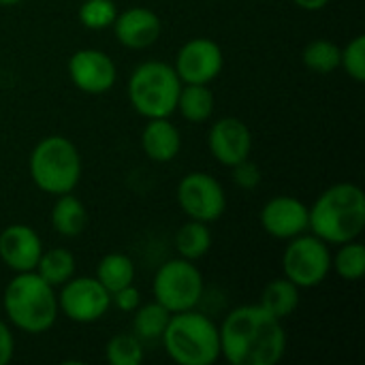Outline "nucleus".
Here are the masks:
<instances>
[{
	"instance_id": "obj_1",
	"label": "nucleus",
	"mask_w": 365,
	"mask_h": 365,
	"mask_svg": "<svg viewBox=\"0 0 365 365\" xmlns=\"http://www.w3.org/2000/svg\"><path fill=\"white\" fill-rule=\"evenodd\" d=\"M218 334L220 357L231 365H276L287 353L282 321L261 304L231 310L218 327Z\"/></svg>"
},
{
	"instance_id": "obj_2",
	"label": "nucleus",
	"mask_w": 365,
	"mask_h": 365,
	"mask_svg": "<svg viewBox=\"0 0 365 365\" xmlns=\"http://www.w3.org/2000/svg\"><path fill=\"white\" fill-rule=\"evenodd\" d=\"M365 227V195L357 184L340 182L323 190L308 207V231L325 244L357 240Z\"/></svg>"
},
{
	"instance_id": "obj_3",
	"label": "nucleus",
	"mask_w": 365,
	"mask_h": 365,
	"mask_svg": "<svg viewBox=\"0 0 365 365\" xmlns=\"http://www.w3.org/2000/svg\"><path fill=\"white\" fill-rule=\"evenodd\" d=\"M2 308L9 323L30 336L49 331L60 312L56 289L36 272L15 274L4 289Z\"/></svg>"
},
{
	"instance_id": "obj_4",
	"label": "nucleus",
	"mask_w": 365,
	"mask_h": 365,
	"mask_svg": "<svg viewBox=\"0 0 365 365\" xmlns=\"http://www.w3.org/2000/svg\"><path fill=\"white\" fill-rule=\"evenodd\" d=\"M160 340L167 355L180 365H212L220 359L218 327L195 308L171 314Z\"/></svg>"
},
{
	"instance_id": "obj_5",
	"label": "nucleus",
	"mask_w": 365,
	"mask_h": 365,
	"mask_svg": "<svg viewBox=\"0 0 365 365\" xmlns=\"http://www.w3.org/2000/svg\"><path fill=\"white\" fill-rule=\"evenodd\" d=\"M34 186L47 195L73 192L81 180V156L75 143L62 135L41 139L28 160Z\"/></svg>"
},
{
	"instance_id": "obj_6",
	"label": "nucleus",
	"mask_w": 365,
	"mask_h": 365,
	"mask_svg": "<svg viewBox=\"0 0 365 365\" xmlns=\"http://www.w3.org/2000/svg\"><path fill=\"white\" fill-rule=\"evenodd\" d=\"M182 81L175 68L167 62H143L128 79V101L145 120L169 118L178 107Z\"/></svg>"
},
{
	"instance_id": "obj_7",
	"label": "nucleus",
	"mask_w": 365,
	"mask_h": 365,
	"mask_svg": "<svg viewBox=\"0 0 365 365\" xmlns=\"http://www.w3.org/2000/svg\"><path fill=\"white\" fill-rule=\"evenodd\" d=\"M154 302L167 308L171 314L192 310L203 297V276L195 261L171 259L163 263L152 282Z\"/></svg>"
},
{
	"instance_id": "obj_8",
	"label": "nucleus",
	"mask_w": 365,
	"mask_h": 365,
	"mask_svg": "<svg viewBox=\"0 0 365 365\" xmlns=\"http://www.w3.org/2000/svg\"><path fill=\"white\" fill-rule=\"evenodd\" d=\"M282 272L299 289H314L323 284L331 272V252L317 235L302 233L289 240L282 255Z\"/></svg>"
},
{
	"instance_id": "obj_9",
	"label": "nucleus",
	"mask_w": 365,
	"mask_h": 365,
	"mask_svg": "<svg viewBox=\"0 0 365 365\" xmlns=\"http://www.w3.org/2000/svg\"><path fill=\"white\" fill-rule=\"evenodd\" d=\"M111 306V293L90 276L71 278L60 287L58 310L73 323L88 325L101 321Z\"/></svg>"
},
{
	"instance_id": "obj_10",
	"label": "nucleus",
	"mask_w": 365,
	"mask_h": 365,
	"mask_svg": "<svg viewBox=\"0 0 365 365\" xmlns=\"http://www.w3.org/2000/svg\"><path fill=\"white\" fill-rule=\"evenodd\" d=\"M178 205L188 218L210 225L225 214L227 195L216 178L203 171H192L178 184Z\"/></svg>"
},
{
	"instance_id": "obj_11",
	"label": "nucleus",
	"mask_w": 365,
	"mask_h": 365,
	"mask_svg": "<svg viewBox=\"0 0 365 365\" xmlns=\"http://www.w3.org/2000/svg\"><path fill=\"white\" fill-rule=\"evenodd\" d=\"M225 66L222 49L216 41L199 36L186 41L175 56L173 68L182 83H212Z\"/></svg>"
},
{
	"instance_id": "obj_12",
	"label": "nucleus",
	"mask_w": 365,
	"mask_h": 365,
	"mask_svg": "<svg viewBox=\"0 0 365 365\" xmlns=\"http://www.w3.org/2000/svg\"><path fill=\"white\" fill-rule=\"evenodd\" d=\"M68 77L86 94H105L118 79L115 62L101 49H79L68 58Z\"/></svg>"
},
{
	"instance_id": "obj_13",
	"label": "nucleus",
	"mask_w": 365,
	"mask_h": 365,
	"mask_svg": "<svg viewBox=\"0 0 365 365\" xmlns=\"http://www.w3.org/2000/svg\"><path fill=\"white\" fill-rule=\"evenodd\" d=\"M207 145L212 156L225 165L233 167L246 158H250L252 152V133L240 118H220L212 124L207 135Z\"/></svg>"
},
{
	"instance_id": "obj_14",
	"label": "nucleus",
	"mask_w": 365,
	"mask_h": 365,
	"mask_svg": "<svg viewBox=\"0 0 365 365\" xmlns=\"http://www.w3.org/2000/svg\"><path fill=\"white\" fill-rule=\"evenodd\" d=\"M261 225L276 240H293L308 231V205L289 195L274 197L261 210Z\"/></svg>"
},
{
	"instance_id": "obj_15",
	"label": "nucleus",
	"mask_w": 365,
	"mask_h": 365,
	"mask_svg": "<svg viewBox=\"0 0 365 365\" xmlns=\"http://www.w3.org/2000/svg\"><path fill=\"white\" fill-rule=\"evenodd\" d=\"M43 242L38 233L28 225H11L0 233V261L15 274L34 272Z\"/></svg>"
},
{
	"instance_id": "obj_16",
	"label": "nucleus",
	"mask_w": 365,
	"mask_h": 365,
	"mask_svg": "<svg viewBox=\"0 0 365 365\" xmlns=\"http://www.w3.org/2000/svg\"><path fill=\"white\" fill-rule=\"evenodd\" d=\"M113 34L120 45L128 49H145L152 47L163 32L160 17L145 6H130L124 13H118L113 21Z\"/></svg>"
},
{
	"instance_id": "obj_17",
	"label": "nucleus",
	"mask_w": 365,
	"mask_h": 365,
	"mask_svg": "<svg viewBox=\"0 0 365 365\" xmlns=\"http://www.w3.org/2000/svg\"><path fill=\"white\" fill-rule=\"evenodd\" d=\"M141 148L145 156L154 163H171L182 148V137L178 126L169 122V118H152L143 126Z\"/></svg>"
},
{
	"instance_id": "obj_18",
	"label": "nucleus",
	"mask_w": 365,
	"mask_h": 365,
	"mask_svg": "<svg viewBox=\"0 0 365 365\" xmlns=\"http://www.w3.org/2000/svg\"><path fill=\"white\" fill-rule=\"evenodd\" d=\"M88 225L86 205L71 192L58 195L51 207V227L62 237H77Z\"/></svg>"
},
{
	"instance_id": "obj_19",
	"label": "nucleus",
	"mask_w": 365,
	"mask_h": 365,
	"mask_svg": "<svg viewBox=\"0 0 365 365\" xmlns=\"http://www.w3.org/2000/svg\"><path fill=\"white\" fill-rule=\"evenodd\" d=\"M269 314L276 319H287L291 317L297 306H299V287H295L289 278H278L265 284L259 302Z\"/></svg>"
},
{
	"instance_id": "obj_20",
	"label": "nucleus",
	"mask_w": 365,
	"mask_h": 365,
	"mask_svg": "<svg viewBox=\"0 0 365 365\" xmlns=\"http://www.w3.org/2000/svg\"><path fill=\"white\" fill-rule=\"evenodd\" d=\"M175 111H180L184 120L195 122V124L210 120L214 111L212 90L205 83H182Z\"/></svg>"
},
{
	"instance_id": "obj_21",
	"label": "nucleus",
	"mask_w": 365,
	"mask_h": 365,
	"mask_svg": "<svg viewBox=\"0 0 365 365\" xmlns=\"http://www.w3.org/2000/svg\"><path fill=\"white\" fill-rule=\"evenodd\" d=\"M75 255L66 248H51V250H43L38 257V263L34 267V272L49 282L53 289L62 287L64 282H68L75 276Z\"/></svg>"
},
{
	"instance_id": "obj_22",
	"label": "nucleus",
	"mask_w": 365,
	"mask_h": 365,
	"mask_svg": "<svg viewBox=\"0 0 365 365\" xmlns=\"http://www.w3.org/2000/svg\"><path fill=\"white\" fill-rule=\"evenodd\" d=\"M109 293H115L135 280V263L130 257L122 252H109L98 261L96 276H94Z\"/></svg>"
},
{
	"instance_id": "obj_23",
	"label": "nucleus",
	"mask_w": 365,
	"mask_h": 365,
	"mask_svg": "<svg viewBox=\"0 0 365 365\" xmlns=\"http://www.w3.org/2000/svg\"><path fill=\"white\" fill-rule=\"evenodd\" d=\"M175 248L178 255L188 261H197L205 257L212 248V231L207 222L190 218L186 225H182L175 233Z\"/></svg>"
},
{
	"instance_id": "obj_24",
	"label": "nucleus",
	"mask_w": 365,
	"mask_h": 365,
	"mask_svg": "<svg viewBox=\"0 0 365 365\" xmlns=\"http://www.w3.org/2000/svg\"><path fill=\"white\" fill-rule=\"evenodd\" d=\"M169 317L171 312L167 308H163L158 302H152V304H145V306H139L135 310V319H133V329H135V336L141 340V342H154V340H160L167 323H169Z\"/></svg>"
},
{
	"instance_id": "obj_25",
	"label": "nucleus",
	"mask_w": 365,
	"mask_h": 365,
	"mask_svg": "<svg viewBox=\"0 0 365 365\" xmlns=\"http://www.w3.org/2000/svg\"><path fill=\"white\" fill-rule=\"evenodd\" d=\"M331 267L346 282H357L365 274V246L357 240L340 244L336 257H331Z\"/></svg>"
},
{
	"instance_id": "obj_26",
	"label": "nucleus",
	"mask_w": 365,
	"mask_h": 365,
	"mask_svg": "<svg viewBox=\"0 0 365 365\" xmlns=\"http://www.w3.org/2000/svg\"><path fill=\"white\" fill-rule=\"evenodd\" d=\"M302 60L312 73L327 75V73H334L336 68H340V47L327 38H317L306 45Z\"/></svg>"
},
{
	"instance_id": "obj_27",
	"label": "nucleus",
	"mask_w": 365,
	"mask_h": 365,
	"mask_svg": "<svg viewBox=\"0 0 365 365\" xmlns=\"http://www.w3.org/2000/svg\"><path fill=\"white\" fill-rule=\"evenodd\" d=\"M105 357L111 365H139L143 361V342L135 334H118L107 342Z\"/></svg>"
},
{
	"instance_id": "obj_28",
	"label": "nucleus",
	"mask_w": 365,
	"mask_h": 365,
	"mask_svg": "<svg viewBox=\"0 0 365 365\" xmlns=\"http://www.w3.org/2000/svg\"><path fill=\"white\" fill-rule=\"evenodd\" d=\"M77 17L88 30H105L113 26L118 17V6L113 0H83Z\"/></svg>"
},
{
	"instance_id": "obj_29",
	"label": "nucleus",
	"mask_w": 365,
	"mask_h": 365,
	"mask_svg": "<svg viewBox=\"0 0 365 365\" xmlns=\"http://www.w3.org/2000/svg\"><path fill=\"white\" fill-rule=\"evenodd\" d=\"M340 66L357 83L365 81V34H357L340 49Z\"/></svg>"
},
{
	"instance_id": "obj_30",
	"label": "nucleus",
	"mask_w": 365,
	"mask_h": 365,
	"mask_svg": "<svg viewBox=\"0 0 365 365\" xmlns=\"http://www.w3.org/2000/svg\"><path fill=\"white\" fill-rule=\"evenodd\" d=\"M231 169H233V182H235L240 188L252 190V188H257V186L261 184V178H263V175H261V169H259V165L252 163L250 158H246V160L233 165Z\"/></svg>"
},
{
	"instance_id": "obj_31",
	"label": "nucleus",
	"mask_w": 365,
	"mask_h": 365,
	"mask_svg": "<svg viewBox=\"0 0 365 365\" xmlns=\"http://www.w3.org/2000/svg\"><path fill=\"white\" fill-rule=\"evenodd\" d=\"M111 304L122 312H135L141 306V293L133 284H128V287L111 293Z\"/></svg>"
},
{
	"instance_id": "obj_32",
	"label": "nucleus",
	"mask_w": 365,
	"mask_h": 365,
	"mask_svg": "<svg viewBox=\"0 0 365 365\" xmlns=\"http://www.w3.org/2000/svg\"><path fill=\"white\" fill-rule=\"evenodd\" d=\"M15 353V338L11 327L0 319V365H6Z\"/></svg>"
},
{
	"instance_id": "obj_33",
	"label": "nucleus",
	"mask_w": 365,
	"mask_h": 365,
	"mask_svg": "<svg viewBox=\"0 0 365 365\" xmlns=\"http://www.w3.org/2000/svg\"><path fill=\"white\" fill-rule=\"evenodd\" d=\"M304 11H323L331 0H293Z\"/></svg>"
},
{
	"instance_id": "obj_34",
	"label": "nucleus",
	"mask_w": 365,
	"mask_h": 365,
	"mask_svg": "<svg viewBox=\"0 0 365 365\" xmlns=\"http://www.w3.org/2000/svg\"><path fill=\"white\" fill-rule=\"evenodd\" d=\"M19 2H24V0H0V6H15Z\"/></svg>"
}]
</instances>
